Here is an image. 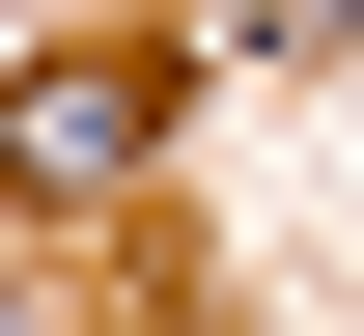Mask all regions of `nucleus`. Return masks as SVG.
I'll list each match as a JSON object with an SVG mask.
<instances>
[{"label":"nucleus","instance_id":"obj_1","mask_svg":"<svg viewBox=\"0 0 364 336\" xmlns=\"http://www.w3.org/2000/svg\"><path fill=\"white\" fill-rule=\"evenodd\" d=\"M0 168H28V196H112L140 168V85H112V56H85V85H0Z\"/></svg>","mask_w":364,"mask_h":336}]
</instances>
